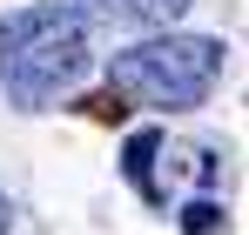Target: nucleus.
<instances>
[{
    "instance_id": "423d86ee",
    "label": "nucleus",
    "mask_w": 249,
    "mask_h": 235,
    "mask_svg": "<svg viewBox=\"0 0 249 235\" xmlns=\"http://www.w3.org/2000/svg\"><path fill=\"white\" fill-rule=\"evenodd\" d=\"M0 235H7V195H0Z\"/></svg>"
},
{
    "instance_id": "39448f33",
    "label": "nucleus",
    "mask_w": 249,
    "mask_h": 235,
    "mask_svg": "<svg viewBox=\"0 0 249 235\" xmlns=\"http://www.w3.org/2000/svg\"><path fill=\"white\" fill-rule=\"evenodd\" d=\"M182 229H189V235H215V229H222V208H215V201H189V208H182Z\"/></svg>"
},
{
    "instance_id": "f257e3e1",
    "label": "nucleus",
    "mask_w": 249,
    "mask_h": 235,
    "mask_svg": "<svg viewBox=\"0 0 249 235\" xmlns=\"http://www.w3.org/2000/svg\"><path fill=\"white\" fill-rule=\"evenodd\" d=\"M88 67H94V47H88V20L74 7H27L0 27V81H7V101L27 115L74 94Z\"/></svg>"
},
{
    "instance_id": "f03ea898",
    "label": "nucleus",
    "mask_w": 249,
    "mask_h": 235,
    "mask_svg": "<svg viewBox=\"0 0 249 235\" xmlns=\"http://www.w3.org/2000/svg\"><path fill=\"white\" fill-rule=\"evenodd\" d=\"M222 40L215 34H155L142 47H122L108 61V101L115 108H155V115H182L202 108L222 81Z\"/></svg>"
},
{
    "instance_id": "7ed1b4c3",
    "label": "nucleus",
    "mask_w": 249,
    "mask_h": 235,
    "mask_svg": "<svg viewBox=\"0 0 249 235\" xmlns=\"http://www.w3.org/2000/svg\"><path fill=\"white\" fill-rule=\"evenodd\" d=\"M155 155H162V134H135V141L122 148V175H128V182H135V188H142L148 201H155V182H148Z\"/></svg>"
},
{
    "instance_id": "20e7f679",
    "label": "nucleus",
    "mask_w": 249,
    "mask_h": 235,
    "mask_svg": "<svg viewBox=\"0 0 249 235\" xmlns=\"http://www.w3.org/2000/svg\"><path fill=\"white\" fill-rule=\"evenodd\" d=\"M101 7H115V14H128V20H155V27H168L189 0H101Z\"/></svg>"
}]
</instances>
